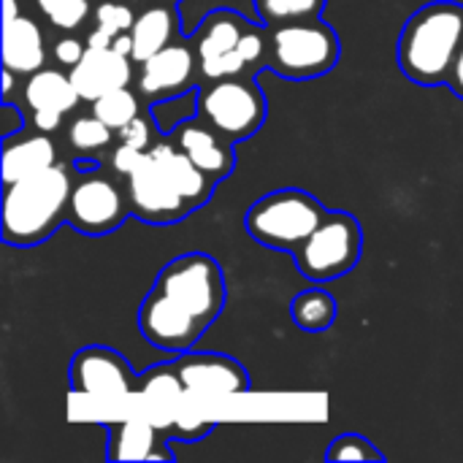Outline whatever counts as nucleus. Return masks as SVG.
<instances>
[{
	"label": "nucleus",
	"mask_w": 463,
	"mask_h": 463,
	"mask_svg": "<svg viewBox=\"0 0 463 463\" xmlns=\"http://www.w3.org/2000/svg\"><path fill=\"white\" fill-rule=\"evenodd\" d=\"M138 328L149 345L182 355L198 345L209 326H203L195 315L176 307L157 285H152V290L144 296L138 307Z\"/></svg>",
	"instance_id": "nucleus-11"
},
{
	"label": "nucleus",
	"mask_w": 463,
	"mask_h": 463,
	"mask_svg": "<svg viewBox=\"0 0 463 463\" xmlns=\"http://www.w3.org/2000/svg\"><path fill=\"white\" fill-rule=\"evenodd\" d=\"M328 0H252L258 22L266 27L288 24V22H304V19H320Z\"/></svg>",
	"instance_id": "nucleus-25"
},
{
	"label": "nucleus",
	"mask_w": 463,
	"mask_h": 463,
	"mask_svg": "<svg viewBox=\"0 0 463 463\" xmlns=\"http://www.w3.org/2000/svg\"><path fill=\"white\" fill-rule=\"evenodd\" d=\"M19 14H22V11H19L16 0H3V22H8V19L19 16Z\"/></svg>",
	"instance_id": "nucleus-36"
},
{
	"label": "nucleus",
	"mask_w": 463,
	"mask_h": 463,
	"mask_svg": "<svg viewBox=\"0 0 463 463\" xmlns=\"http://www.w3.org/2000/svg\"><path fill=\"white\" fill-rule=\"evenodd\" d=\"M336 298L323 290V288H312V290H304L293 298L290 304V317L293 323L307 331V334H323L334 326L336 320Z\"/></svg>",
	"instance_id": "nucleus-23"
},
{
	"label": "nucleus",
	"mask_w": 463,
	"mask_h": 463,
	"mask_svg": "<svg viewBox=\"0 0 463 463\" xmlns=\"http://www.w3.org/2000/svg\"><path fill=\"white\" fill-rule=\"evenodd\" d=\"M326 214L328 209L312 193L298 187H282L258 198L250 206L244 228L258 244L293 255L315 233Z\"/></svg>",
	"instance_id": "nucleus-5"
},
{
	"label": "nucleus",
	"mask_w": 463,
	"mask_h": 463,
	"mask_svg": "<svg viewBox=\"0 0 463 463\" xmlns=\"http://www.w3.org/2000/svg\"><path fill=\"white\" fill-rule=\"evenodd\" d=\"M141 111L138 106V95L130 87H117L106 95H100L98 100H92V114L100 117L114 133L119 128H125L130 119H136Z\"/></svg>",
	"instance_id": "nucleus-26"
},
{
	"label": "nucleus",
	"mask_w": 463,
	"mask_h": 463,
	"mask_svg": "<svg viewBox=\"0 0 463 463\" xmlns=\"http://www.w3.org/2000/svg\"><path fill=\"white\" fill-rule=\"evenodd\" d=\"M125 195L130 203V214L138 217L146 225H174L193 214V206L184 201V195L176 190L165 168L157 163V157L146 149L141 165L125 176Z\"/></svg>",
	"instance_id": "nucleus-10"
},
{
	"label": "nucleus",
	"mask_w": 463,
	"mask_h": 463,
	"mask_svg": "<svg viewBox=\"0 0 463 463\" xmlns=\"http://www.w3.org/2000/svg\"><path fill=\"white\" fill-rule=\"evenodd\" d=\"M33 3L57 30H76L90 16V0H33Z\"/></svg>",
	"instance_id": "nucleus-29"
},
{
	"label": "nucleus",
	"mask_w": 463,
	"mask_h": 463,
	"mask_svg": "<svg viewBox=\"0 0 463 463\" xmlns=\"http://www.w3.org/2000/svg\"><path fill=\"white\" fill-rule=\"evenodd\" d=\"M174 369L187 393L195 396H239L250 391L247 369L222 353H182Z\"/></svg>",
	"instance_id": "nucleus-13"
},
{
	"label": "nucleus",
	"mask_w": 463,
	"mask_h": 463,
	"mask_svg": "<svg viewBox=\"0 0 463 463\" xmlns=\"http://www.w3.org/2000/svg\"><path fill=\"white\" fill-rule=\"evenodd\" d=\"M149 152L157 157V163L165 168V174L171 176V182L176 184V190L184 195V201L195 209L206 206L217 182H212L195 163L193 157L174 141V138H165V141H155L149 146Z\"/></svg>",
	"instance_id": "nucleus-18"
},
{
	"label": "nucleus",
	"mask_w": 463,
	"mask_h": 463,
	"mask_svg": "<svg viewBox=\"0 0 463 463\" xmlns=\"http://www.w3.org/2000/svg\"><path fill=\"white\" fill-rule=\"evenodd\" d=\"M155 285L184 312L212 326L225 309V277L217 258L206 252H184L165 263Z\"/></svg>",
	"instance_id": "nucleus-7"
},
{
	"label": "nucleus",
	"mask_w": 463,
	"mask_h": 463,
	"mask_svg": "<svg viewBox=\"0 0 463 463\" xmlns=\"http://www.w3.org/2000/svg\"><path fill=\"white\" fill-rule=\"evenodd\" d=\"M364 252V228L347 212L328 209L315 233L293 252L298 274L312 282H331L350 274Z\"/></svg>",
	"instance_id": "nucleus-8"
},
{
	"label": "nucleus",
	"mask_w": 463,
	"mask_h": 463,
	"mask_svg": "<svg viewBox=\"0 0 463 463\" xmlns=\"http://www.w3.org/2000/svg\"><path fill=\"white\" fill-rule=\"evenodd\" d=\"M73 176L60 163L27 179L3 184V241L11 247H38L68 222Z\"/></svg>",
	"instance_id": "nucleus-2"
},
{
	"label": "nucleus",
	"mask_w": 463,
	"mask_h": 463,
	"mask_svg": "<svg viewBox=\"0 0 463 463\" xmlns=\"http://www.w3.org/2000/svg\"><path fill=\"white\" fill-rule=\"evenodd\" d=\"M263 22H250L247 16L217 8L195 30V54L198 68L206 79L239 76L247 68L266 62L269 30H260Z\"/></svg>",
	"instance_id": "nucleus-3"
},
{
	"label": "nucleus",
	"mask_w": 463,
	"mask_h": 463,
	"mask_svg": "<svg viewBox=\"0 0 463 463\" xmlns=\"http://www.w3.org/2000/svg\"><path fill=\"white\" fill-rule=\"evenodd\" d=\"M157 3H174V5H176V3H182V0H157Z\"/></svg>",
	"instance_id": "nucleus-37"
},
{
	"label": "nucleus",
	"mask_w": 463,
	"mask_h": 463,
	"mask_svg": "<svg viewBox=\"0 0 463 463\" xmlns=\"http://www.w3.org/2000/svg\"><path fill=\"white\" fill-rule=\"evenodd\" d=\"M190 157L193 163L212 179V182H222L231 176L236 157H233V146L225 136H220L214 128H209L201 117H190L184 122H179L171 133H168Z\"/></svg>",
	"instance_id": "nucleus-16"
},
{
	"label": "nucleus",
	"mask_w": 463,
	"mask_h": 463,
	"mask_svg": "<svg viewBox=\"0 0 463 463\" xmlns=\"http://www.w3.org/2000/svg\"><path fill=\"white\" fill-rule=\"evenodd\" d=\"M60 119H62V114H60V111H46V109L33 111V125H35V130H41V133H52V130H57V128H60Z\"/></svg>",
	"instance_id": "nucleus-34"
},
{
	"label": "nucleus",
	"mask_w": 463,
	"mask_h": 463,
	"mask_svg": "<svg viewBox=\"0 0 463 463\" xmlns=\"http://www.w3.org/2000/svg\"><path fill=\"white\" fill-rule=\"evenodd\" d=\"M448 87L458 95L463 100V43L453 60V68H450V76H448Z\"/></svg>",
	"instance_id": "nucleus-35"
},
{
	"label": "nucleus",
	"mask_w": 463,
	"mask_h": 463,
	"mask_svg": "<svg viewBox=\"0 0 463 463\" xmlns=\"http://www.w3.org/2000/svg\"><path fill=\"white\" fill-rule=\"evenodd\" d=\"M463 43V5L434 0L418 8L402 27L396 57L402 73L420 87L448 84L453 60Z\"/></svg>",
	"instance_id": "nucleus-1"
},
{
	"label": "nucleus",
	"mask_w": 463,
	"mask_h": 463,
	"mask_svg": "<svg viewBox=\"0 0 463 463\" xmlns=\"http://www.w3.org/2000/svg\"><path fill=\"white\" fill-rule=\"evenodd\" d=\"M71 388L84 396H128L138 393V374L111 347H81L71 361Z\"/></svg>",
	"instance_id": "nucleus-12"
},
{
	"label": "nucleus",
	"mask_w": 463,
	"mask_h": 463,
	"mask_svg": "<svg viewBox=\"0 0 463 463\" xmlns=\"http://www.w3.org/2000/svg\"><path fill=\"white\" fill-rule=\"evenodd\" d=\"M195 49L171 41L157 54L146 57L138 71V90L149 103L184 95L195 90Z\"/></svg>",
	"instance_id": "nucleus-14"
},
{
	"label": "nucleus",
	"mask_w": 463,
	"mask_h": 463,
	"mask_svg": "<svg viewBox=\"0 0 463 463\" xmlns=\"http://www.w3.org/2000/svg\"><path fill=\"white\" fill-rule=\"evenodd\" d=\"M144 155H146V149H138V146H130V144H122V141H119V146H117L114 155H111V165H114L117 174L130 176V174L141 165Z\"/></svg>",
	"instance_id": "nucleus-32"
},
{
	"label": "nucleus",
	"mask_w": 463,
	"mask_h": 463,
	"mask_svg": "<svg viewBox=\"0 0 463 463\" xmlns=\"http://www.w3.org/2000/svg\"><path fill=\"white\" fill-rule=\"evenodd\" d=\"M57 165V146L49 138V133L35 136H11L3 138V184L27 179L33 174H41L46 168Z\"/></svg>",
	"instance_id": "nucleus-19"
},
{
	"label": "nucleus",
	"mask_w": 463,
	"mask_h": 463,
	"mask_svg": "<svg viewBox=\"0 0 463 463\" xmlns=\"http://www.w3.org/2000/svg\"><path fill=\"white\" fill-rule=\"evenodd\" d=\"M114 138V130L100 119V117H79L71 130H68V141L79 155H92L103 146H109Z\"/></svg>",
	"instance_id": "nucleus-28"
},
{
	"label": "nucleus",
	"mask_w": 463,
	"mask_h": 463,
	"mask_svg": "<svg viewBox=\"0 0 463 463\" xmlns=\"http://www.w3.org/2000/svg\"><path fill=\"white\" fill-rule=\"evenodd\" d=\"M136 14L122 0H103L95 8V30L87 38V46H111L117 35L130 33Z\"/></svg>",
	"instance_id": "nucleus-24"
},
{
	"label": "nucleus",
	"mask_w": 463,
	"mask_h": 463,
	"mask_svg": "<svg viewBox=\"0 0 463 463\" xmlns=\"http://www.w3.org/2000/svg\"><path fill=\"white\" fill-rule=\"evenodd\" d=\"M328 461H385V453L374 448L372 439L361 437V434H342L331 442V448L326 450Z\"/></svg>",
	"instance_id": "nucleus-30"
},
{
	"label": "nucleus",
	"mask_w": 463,
	"mask_h": 463,
	"mask_svg": "<svg viewBox=\"0 0 463 463\" xmlns=\"http://www.w3.org/2000/svg\"><path fill=\"white\" fill-rule=\"evenodd\" d=\"M46 46L35 19L19 14L3 22V68L14 73H35L43 68Z\"/></svg>",
	"instance_id": "nucleus-20"
},
{
	"label": "nucleus",
	"mask_w": 463,
	"mask_h": 463,
	"mask_svg": "<svg viewBox=\"0 0 463 463\" xmlns=\"http://www.w3.org/2000/svg\"><path fill=\"white\" fill-rule=\"evenodd\" d=\"M130 214L128 195L98 168L84 171L71 190L68 203V225L84 236H106L114 233Z\"/></svg>",
	"instance_id": "nucleus-9"
},
{
	"label": "nucleus",
	"mask_w": 463,
	"mask_h": 463,
	"mask_svg": "<svg viewBox=\"0 0 463 463\" xmlns=\"http://www.w3.org/2000/svg\"><path fill=\"white\" fill-rule=\"evenodd\" d=\"M138 393L152 396L157 402H176L187 391H184L174 364H160V366H152L144 374H138Z\"/></svg>",
	"instance_id": "nucleus-27"
},
{
	"label": "nucleus",
	"mask_w": 463,
	"mask_h": 463,
	"mask_svg": "<svg viewBox=\"0 0 463 463\" xmlns=\"http://www.w3.org/2000/svg\"><path fill=\"white\" fill-rule=\"evenodd\" d=\"M84 52H87V46L79 38H73V35H65V38H60L54 43V60L60 65H65V68H73L84 57Z\"/></svg>",
	"instance_id": "nucleus-33"
},
{
	"label": "nucleus",
	"mask_w": 463,
	"mask_h": 463,
	"mask_svg": "<svg viewBox=\"0 0 463 463\" xmlns=\"http://www.w3.org/2000/svg\"><path fill=\"white\" fill-rule=\"evenodd\" d=\"M106 458L111 461H171L174 450L149 420H119L109 426Z\"/></svg>",
	"instance_id": "nucleus-17"
},
{
	"label": "nucleus",
	"mask_w": 463,
	"mask_h": 463,
	"mask_svg": "<svg viewBox=\"0 0 463 463\" xmlns=\"http://www.w3.org/2000/svg\"><path fill=\"white\" fill-rule=\"evenodd\" d=\"M176 30H179V19L168 5L144 8L130 27V38H133V54L130 57H133V62L141 65L146 57L165 49L174 41Z\"/></svg>",
	"instance_id": "nucleus-22"
},
{
	"label": "nucleus",
	"mask_w": 463,
	"mask_h": 463,
	"mask_svg": "<svg viewBox=\"0 0 463 463\" xmlns=\"http://www.w3.org/2000/svg\"><path fill=\"white\" fill-rule=\"evenodd\" d=\"M117 138L122 144H130V146H138V149H149L152 146V130H149V122L138 114L136 119H130L125 128L117 130Z\"/></svg>",
	"instance_id": "nucleus-31"
},
{
	"label": "nucleus",
	"mask_w": 463,
	"mask_h": 463,
	"mask_svg": "<svg viewBox=\"0 0 463 463\" xmlns=\"http://www.w3.org/2000/svg\"><path fill=\"white\" fill-rule=\"evenodd\" d=\"M133 76V57L117 52L114 46H87L84 57L71 68V79L81 100H98L100 95L128 87Z\"/></svg>",
	"instance_id": "nucleus-15"
},
{
	"label": "nucleus",
	"mask_w": 463,
	"mask_h": 463,
	"mask_svg": "<svg viewBox=\"0 0 463 463\" xmlns=\"http://www.w3.org/2000/svg\"><path fill=\"white\" fill-rule=\"evenodd\" d=\"M81 95L71 79V73H62L57 68H41L35 73H30L27 84H24V103L33 111H60L68 114L79 106Z\"/></svg>",
	"instance_id": "nucleus-21"
},
{
	"label": "nucleus",
	"mask_w": 463,
	"mask_h": 463,
	"mask_svg": "<svg viewBox=\"0 0 463 463\" xmlns=\"http://www.w3.org/2000/svg\"><path fill=\"white\" fill-rule=\"evenodd\" d=\"M266 111V92L252 76H222L198 87V117L231 144L252 138L263 128Z\"/></svg>",
	"instance_id": "nucleus-6"
},
{
	"label": "nucleus",
	"mask_w": 463,
	"mask_h": 463,
	"mask_svg": "<svg viewBox=\"0 0 463 463\" xmlns=\"http://www.w3.org/2000/svg\"><path fill=\"white\" fill-rule=\"evenodd\" d=\"M269 30L266 62L277 76L290 81L317 79L336 68L342 43L336 30L320 19L274 24Z\"/></svg>",
	"instance_id": "nucleus-4"
}]
</instances>
